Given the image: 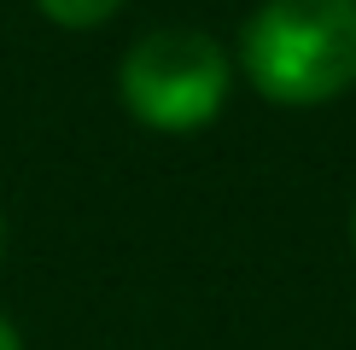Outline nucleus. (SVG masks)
I'll use <instances>...</instances> for the list:
<instances>
[{"mask_svg": "<svg viewBox=\"0 0 356 350\" xmlns=\"http://www.w3.org/2000/svg\"><path fill=\"white\" fill-rule=\"evenodd\" d=\"M0 350H24V339H18V327H12L6 315H0Z\"/></svg>", "mask_w": 356, "mask_h": 350, "instance_id": "nucleus-4", "label": "nucleus"}, {"mask_svg": "<svg viewBox=\"0 0 356 350\" xmlns=\"http://www.w3.org/2000/svg\"><path fill=\"white\" fill-rule=\"evenodd\" d=\"M234 88V58L211 29L164 24L146 29L117 65V94L129 117L152 135H199L211 128Z\"/></svg>", "mask_w": 356, "mask_h": 350, "instance_id": "nucleus-2", "label": "nucleus"}, {"mask_svg": "<svg viewBox=\"0 0 356 350\" xmlns=\"http://www.w3.org/2000/svg\"><path fill=\"white\" fill-rule=\"evenodd\" d=\"M0 257H6V216H0Z\"/></svg>", "mask_w": 356, "mask_h": 350, "instance_id": "nucleus-5", "label": "nucleus"}, {"mask_svg": "<svg viewBox=\"0 0 356 350\" xmlns=\"http://www.w3.org/2000/svg\"><path fill=\"white\" fill-rule=\"evenodd\" d=\"M240 70L269 106L309 111L356 88V0H257Z\"/></svg>", "mask_w": 356, "mask_h": 350, "instance_id": "nucleus-1", "label": "nucleus"}, {"mask_svg": "<svg viewBox=\"0 0 356 350\" xmlns=\"http://www.w3.org/2000/svg\"><path fill=\"white\" fill-rule=\"evenodd\" d=\"M41 18L58 24V29H99L106 18L123 12V0H35Z\"/></svg>", "mask_w": 356, "mask_h": 350, "instance_id": "nucleus-3", "label": "nucleus"}, {"mask_svg": "<svg viewBox=\"0 0 356 350\" xmlns=\"http://www.w3.org/2000/svg\"><path fill=\"white\" fill-rule=\"evenodd\" d=\"M350 245H356V210H350Z\"/></svg>", "mask_w": 356, "mask_h": 350, "instance_id": "nucleus-6", "label": "nucleus"}]
</instances>
